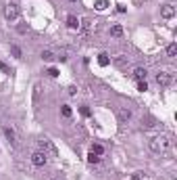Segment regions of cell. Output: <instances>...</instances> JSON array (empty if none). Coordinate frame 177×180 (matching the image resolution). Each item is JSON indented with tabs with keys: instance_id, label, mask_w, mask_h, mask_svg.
I'll use <instances>...</instances> for the list:
<instances>
[{
	"instance_id": "obj_1",
	"label": "cell",
	"mask_w": 177,
	"mask_h": 180,
	"mask_svg": "<svg viewBox=\"0 0 177 180\" xmlns=\"http://www.w3.org/2000/svg\"><path fill=\"white\" fill-rule=\"evenodd\" d=\"M169 149H171V138H169V136H165V134L154 136V138L150 140V151L156 153V155H163V153H167Z\"/></svg>"
},
{
	"instance_id": "obj_2",
	"label": "cell",
	"mask_w": 177,
	"mask_h": 180,
	"mask_svg": "<svg viewBox=\"0 0 177 180\" xmlns=\"http://www.w3.org/2000/svg\"><path fill=\"white\" fill-rule=\"evenodd\" d=\"M40 151H42V153H46L48 157H56V155H58L56 147L52 145V142H50L48 138H42V140H40Z\"/></svg>"
},
{
	"instance_id": "obj_3",
	"label": "cell",
	"mask_w": 177,
	"mask_h": 180,
	"mask_svg": "<svg viewBox=\"0 0 177 180\" xmlns=\"http://www.w3.org/2000/svg\"><path fill=\"white\" fill-rule=\"evenodd\" d=\"M4 17H7L8 21L19 19V7H17L15 2H8L7 7H4Z\"/></svg>"
},
{
	"instance_id": "obj_4",
	"label": "cell",
	"mask_w": 177,
	"mask_h": 180,
	"mask_svg": "<svg viewBox=\"0 0 177 180\" xmlns=\"http://www.w3.org/2000/svg\"><path fill=\"white\" fill-rule=\"evenodd\" d=\"M31 163L38 166V168L46 166V163H48V155H46V153H42V151H35L34 155H31Z\"/></svg>"
},
{
	"instance_id": "obj_5",
	"label": "cell",
	"mask_w": 177,
	"mask_h": 180,
	"mask_svg": "<svg viewBox=\"0 0 177 180\" xmlns=\"http://www.w3.org/2000/svg\"><path fill=\"white\" fill-rule=\"evenodd\" d=\"M171 82H173V78H171L169 71H161V73H156V84L158 86H169Z\"/></svg>"
},
{
	"instance_id": "obj_6",
	"label": "cell",
	"mask_w": 177,
	"mask_h": 180,
	"mask_svg": "<svg viewBox=\"0 0 177 180\" xmlns=\"http://www.w3.org/2000/svg\"><path fill=\"white\" fill-rule=\"evenodd\" d=\"M161 17L163 19H173L175 17V7L173 4H163L161 7Z\"/></svg>"
},
{
	"instance_id": "obj_7",
	"label": "cell",
	"mask_w": 177,
	"mask_h": 180,
	"mask_svg": "<svg viewBox=\"0 0 177 180\" xmlns=\"http://www.w3.org/2000/svg\"><path fill=\"white\" fill-rule=\"evenodd\" d=\"M4 136H7V140L11 142V145H17V134H15V130L13 128H4Z\"/></svg>"
},
{
	"instance_id": "obj_8",
	"label": "cell",
	"mask_w": 177,
	"mask_h": 180,
	"mask_svg": "<svg viewBox=\"0 0 177 180\" xmlns=\"http://www.w3.org/2000/svg\"><path fill=\"white\" fill-rule=\"evenodd\" d=\"M67 25H69V29H79L82 23H79V19H77L75 15H69L67 17Z\"/></svg>"
},
{
	"instance_id": "obj_9",
	"label": "cell",
	"mask_w": 177,
	"mask_h": 180,
	"mask_svg": "<svg viewBox=\"0 0 177 180\" xmlns=\"http://www.w3.org/2000/svg\"><path fill=\"white\" fill-rule=\"evenodd\" d=\"M146 73H148V71L144 69V67H136V69H133V78H136L137 82H142V80H146Z\"/></svg>"
},
{
	"instance_id": "obj_10",
	"label": "cell",
	"mask_w": 177,
	"mask_h": 180,
	"mask_svg": "<svg viewBox=\"0 0 177 180\" xmlns=\"http://www.w3.org/2000/svg\"><path fill=\"white\" fill-rule=\"evenodd\" d=\"M109 63H110V59H109L106 52H100V55H98V65H100V67H106Z\"/></svg>"
},
{
	"instance_id": "obj_11",
	"label": "cell",
	"mask_w": 177,
	"mask_h": 180,
	"mask_svg": "<svg viewBox=\"0 0 177 180\" xmlns=\"http://www.w3.org/2000/svg\"><path fill=\"white\" fill-rule=\"evenodd\" d=\"M129 118H131V111L127 109V107H123V109L119 111V119H121V122H127Z\"/></svg>"
},
{
	"instance_id": "obj_12",
	"label": "cell",
	"mask_w": 177,
	"mask_h": 180,
	"mask_svg": "<svg viewBox=\"0 0 177 180\" xmlns=\"http://www.w3.org/2000/svg\"><path fill=\"white\" fill-rule=\"evenodd\" d=\"M110 36H113V38H121L123 36V28L121 25H113V28H110Z\"/></svg>"
},
{
	"instance_id": "obj_13",
	"label": "cell",
	"mask_w": 177,
	"mask_h": 180,
	"mask_svg": "<svg viewBox=\"0 0 177 180\" xmlns=\"http://www.w3.org/2000/svg\"><path fill=\"white\" fill-rule=\"evenodd\" d=\"M61 115L63 118H71V115H73V111H71V107H69V105H61Z\"/></svg>"
},
{
	"instance_id": "obj_14",
	"label": "cell",
	"mask_w": 177,
	"mask_h": 180,
	"mask_svg": "<svg viewBox=\"0 0 177 180\" xmlns=\"http://www.w3.org/2000/svg\"><path fill=\"white\" fill-rule=\"evenodd\" d=\"M106 7H109V0H96V2H94V8H96V11H104Z\"/></svg>"
},
{
	"instance_id": "obj_15",
	"label": "cell",
	"mask_w": 177,
	"mask_h": 180,
	"mask_svg": "<svg viewBox=\"0 0 177 180\" xmlns=\"http://www.w3.org/2000/svg\"><path fill=\"white\" fill-rule=\"evenodd\" d=\"M167 55H169V57H175L177 55V44H175V42L167 46Z\"/></svg>"
},
{
	"instance_id": "obj_16",
	"label": "cell",
	"mask_w": 177,
	"mask_h": 180,
	"mask_svg": "<svg viewBox=\"0 0 177 180\" xmlns=\"http://www.w3.org/2000/svg\"><path fill=\"white\" fill-rule=\"evenodd\" d=\"M42 59H44V61H52V59H56V57H54V52H50V50H44V52H42Z\"/></svg>"
},
{
	"instance_id": "obj_17",
	"label": "cell",
	"mask_w": 177,
	"mask_h": 180,
	"mask_svg": "<svg viewBox=\"0 0 177 180\" xmlns=\"http://www.w3.org/2000/svg\"><path fill=\"white\" fill-rule=\"evenodd\" d=\"M88 161H90V163H98V161H100V155H96V153H92V151H90Z\"/></svg>"
},
{
	"instance_id": "obj_18",
	"label": "cell",
	"mask_w": 177,
	"mask_h": 180,
	"mask_svg": "<svg viewBox=\"0 0 177 180\" xmlns=\"http://www.w3.org/2000/svg\"><path fill=\"white\" fill-rule=\"evenodd\" d=\"M92 153H96V155H102V153H104V147H102V145H94V147H92Z\"/></svg>"
},
{
	"instance_id": "obj_19",
	"label": "cell",
	"mask_w": 177,
	"mask_h": 180,
	"mask_svg": "<svg viewBox=\"0 0 177 180\" xmlns=\"http://www.w3.org/2000/svg\"><path fill=\"white\" fill-rule=\"evenodd\" d=\"M137 90H140V92H146V90H148V84H146V80L137 82Z\"/></svg>"
},
{
	"instance_id": "obj_20",
	"label": "cell",
	"mask_w": 177,
	"mask_h": 180,
	"mask_svg": "<svg viewBox=\"0 0 177 180\" xmlns=\"http://www.w3.org/2000/svg\"><path fill=\"white\" fill-rule=\"evenodd\" d=\"M11 52H13L17 59H21V48H19V46H15V44H13V46H11Z\"/></svg>"
},
{
	"instance_id": "obj_21",
	"label": "cell",
	"mask_w": 177,
	"mask_h": 180,
	"mask_svg": "<svg viewBox=\"0 0 177 180\" xmlns=\"http://www.w3.org/2000/svg\"><path fill=\"white\" fill-rule=\"evenodd\" d=\"M131 180H146V176H144V172H136L131 176Z\"/></svg>"
},
{
	"instance_id": "obj_22",
	"label": "cell",
	"mask_w": 177,
	"mask_h": 180,
	"mask_svg": "<svg viewBox=\"0 0 177 180\" xmlns=\"http://www.w3.org/2000/svg\"><path fill=\"white\" fill-rule=\"evenodd\" d=\"M48 76H52V78H58V69H56V67H50V69H48Z\"/></svg>"
},
{
	"instance_id": "obj_23",
	"label": "cell",
	"mask_w": 177,
	"mask_h": 180,
	"mask_svg": "<svg viewBox=\"0 0 177 180\" xmlns=\"http://www.w3.org/2000/svg\"><path fill=\"white\" fill-rule=\"evenodd\" d=\"M0 71H4V73H11V69H8L7 65H4V63L0 61Z\"/></svg>"
},
{
	"instance_id": "obj_24",
	"label": "cell",
	"mask_w": 177,
	"mask_h": 180,
	"mask_svg": "<svg viewBox=\"0 0 177 180\" xmlns=\"http://www.w3.org/2000/svg\"><path fill=\"white\" fill-rule=\"evenodd\" d=\"M79 111H82V115H86V118H90V109H88V107H82Z\"/></svg>"
},
{
	"instance_id": "obj_25",
	"label": "cell",
	"mask_w": 177,
	"mask_h": 180,
	"mask_svg": "<svg viewBox=\"0 0 177 180\" xmlns=\"http://www.w3.org/2000/svg\"><path fill=\"white\" fill-rule=\"evenodd\" d=\"M117 65H121V67H123V65H125V57H119V59H117Z\"/></svg>"
},
{
	"instance_id": "obj_26",
	"label": "cell",
	"mask_w": 177,
	"mask_h": 180,
	"mask_svg": "<svg viewBox=\"0 0 177 180\" xmlns=\"http://www.w3.org/2000/svg\"><path fill=\"white\" fill-rule=\"evenodd\" d=\"M69 2H75V0H69Z\"/></svg>"
}]
</instances>
